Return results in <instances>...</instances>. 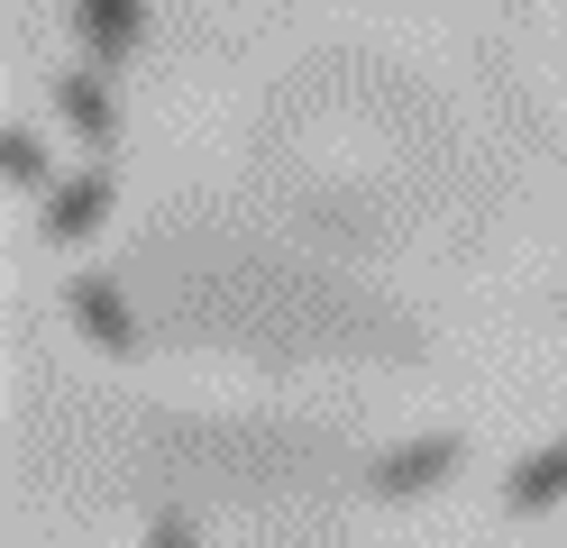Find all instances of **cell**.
Wrapping results in <instances>:
<instances>
[{"label":"cell","mask_w":567,"mask_h":548,"mask_svg":"<svg viewBox=\"0 0 567 548\" xmlns=\"http://www.w3.org/2000/svg\"><path fill=\"white\" fill-rule=\"evenodd\" d=\"M0 165H10L19 193H55V183H47V146H38V128H0Z\"/></svg>","instance_id":"obj_7"},{"label":"cell","mask_w":567,"mask_h":548,"mask_svg":"<svg viewBox=\"0 0 567 548\" xmlns=\"http://www.w3.org/2000/svg\"><path fill=\"white\" fill-rule=\"evenodd\" d=\"M558 494H567V438H549V448H530V457L513 466L504 503H513V511H549Z\"/></svg>","instance_id":"obj_6"},{"label":"cell","mask_w":567,"mask_h":548,"mask_svg":"<svg viewBox=\"0 0 567 548\" xmlns=\"http://www.w3.org/2000/svg\"><path fill=\"white\" fill-rule=\"evenodd\" d=\"M137 28H147V0H83V37H92V64H101V73L128 64Z\"/></svg>","instance_id":"obj_3"},{"label":"cell","mask_w":567,"mask_h":548,"mask_svg":"<svg viewBox=\"0 0 567 548\" xmlns=\"http://www.w3.org/2000/svg\"><path fill=\"white\" fill-rule=\"evenodd\" d=\"M449 466H457V438H412V448L375 457V494H384V503H403V494H431Z\"/></svg>","instance_id":"obj_2"},{"label":"cell","mask_w":567,"mask_h":548,"mask_svg":"<svg viewBox=\"0 0 567 548\" xmlns=\"http://www.w3.org/2000/svg\"><path fill=\"white\" fill-rule=\"evenodd\" d=\"M101 210H111V174H74V183H55L47 193V238H92L101 229Z\"/></svg>","instance_id":"obj_4"},{"label":"cell","mask_w":567,"mask_h":548,"mask_svg":"<svg viewBox=\"0 0 567 548\" xmlns=\"http://www.w3.org/2000/svg\"><path fill=\"white\" fill-rule=\"evenodd\" d=\"M64 302H74V329H83L101 356H137V311L120 302V283L74 275V283H64Z\"/></svg>","instance_id":"obj_1"},{"label":"cell","mask_w":567,"mask_h":548,"mask_svg":"<svg viewBox=\"0 0 567 548\" xmlns=\"http://www.w3.org/2000/svg\"><path fill=\"white\" fill-rule=\"evenodd\" d=\"M55 110L74 120V137L120 146V110H111V92H101V73H64V83H55Z\"/></svg>","instance_id":"obj_5"}]
</instances>
